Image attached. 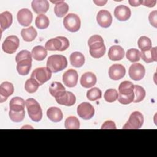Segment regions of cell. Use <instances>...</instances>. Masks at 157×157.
Listing matches in <instances>:
<instances>
[{
  "mask_svg": "<svg viewBox=\"0 0 157 157\" xmlns=\"http://www.w3.org/2000/svg\"><path fill=\"white\" fill-rule=\"evenodd\" d=\"M26 107L29 118L35 122H39L42 118V110L39 104L33 98L27 99Z\"/></svg>",
  "mask_w": 157,
  "mask_h": 157,
  "instance_id": "5b68a950",
  "label": "cell"
},
{
  "mask_svg": "<svg viewBox=\"0 0 157 157\" xmlns=\"http://www.w3.org/2000/svg\"><path fill=\"white\" fill-rule=\"evenodd\" d=\"M17 70L20 75H26L29 72L32 63L31 53L26 50L20 51L15 56Z\"/></svg>",
  "mask_w": 157,
  "mask_h": 157,
  "instance_id": "6da1fadb",
  "label": "cell"
},
{
  "mask_svg": "<svg viewBox=\"0 0 157 157\" xmlns=\"http://www.w3.org/2000/svg\"><path fill=\"white\" fill-rule=\"evenodd\" d=\"M14 91V87L12 83L4 82L0 85V102L6 101L8 97L12 95Z\"/></svg>",
  "mask_w": 157,
  "mask_h": 157,
  "instance_id": "d6986e66",
  "label": "cell"
},
{
  "mask_svg": "<svg viewBox=\"0 0 157 157\" xmlns=\"http://www.w3.org/2000/svg\"><path fill=\"white\" fill-rule=\"evenodd\" d=\"M126 58L131 62L134 63L139 61L140 58V52L138 49L130 48L128 50L126 54Z\"/></svg>",
  "mask_w": 157,
  "mask_h": 157,
  "instance_id": "8d00e7d4",
  "label": "cell"
},
{
  "mask_svg": "<svg viewBox=\"0 0 157 157\" xmlns=\"http://www.w3.org/2000/svg\"><path fill=\"white\" fill-rule=\"evenodd\" d=\"M35 25L40 29H46L49 25V19L44 14L38 15L35 20Z\"/></svg>",
  "mask_w": 157,
  "mask_h": 157,
  "instance_id": "1f68e13d",
  "label": "cell"
},
{
  "mask_svg": "<svg viewBox=\"0 0 157 157\" xmlns=\"http://www.w3.org/2000/svg\"><path fill=\"white\" fill-rule=\"evenodd\" d=\"M70 63L71 65L75 67H80L85 63V56L84 55L79 52H74L71 54Z\"/></svg>",
  "mask_w": 157,
  "mask_h": 157,
  "instance_id": "83f0119b",
  "label": "cell"
},
{
  "mask_svg": "<svg viewBox=\"0 0 157 157\" xmlns=\"http://www.w3.org/2000/svg\"><path fill=\"white\" fill-rule=\"evenodd\" d=\"M150 23L155 28H157V10H153L150 12L148 16Z\"/></svg>",
  "mask_w": 157,
  "mask_h": 157,
  "instance_id": "60d3db41",
  "label": "cell"
},
{
  "mask_svg": "<svg viewBox=\"0 0 157 157\" xmlns=\"http://www.w3.org/2000/svg\"><path fill=\"white\" fill-rule=\"evenodd\" d=\"M101 129H116V125L113 121L107 120L105 121L102 125Z\"/></svg>",
  "mask_w": 157,
  "mask_h": 157,
  "instance_id": "b9f144b4",
  "label": "cell"
},
{
  "mask_svg": "<svg viewBox=\"0 0 157 157\" xmlns=\"http://www.w3.org/2000/svg\"><path fill=\"white\" fill-rule=\"evenodd\" d=\"M90 55L94 58H99L104 56L106 48L102 37L99 35H93L88 41Z\"/></svg>",
  "mask_w": 157,
  "mask_h": 157,
  "instance_id": "3957f363",
  "label": "cell"
},
{
  "mask_svg": "<svg viewBox=\"0 0 157 157\" xmlns=\"http://www.w3.org/2000/svg\"><path fill=\"white\" fill-rule=\"evenodd\" d=\"M31 7L36 13L44 14L48 11L49 3L47 0H33L31 2Z\"/></svg>",
  "mask_w": 157,
  "mask_h": 157,
  "instance_id": "ffe728a7",
  "label": "cell"
},
{
  "mask_svg": "<svg viewBox=\"0 0 157 157\" xmlns=\"http://www.w3.org/2000/svg\"><path fill=\"white\" fill-rule=\"evenodd\" d=\"M156 1H142V4L148 7H153L155 6Z\"/></svg>",
  "mask_w": 157,
  "mask_h": 157,
  "instance_id": "7bdbcfd3",
  "label": "cell"
},
{
  "mask_svg": "<svg viewBox=\"0 0 157 157\" xmlns=\"http://www.w3.org/2000/svg\"><path fill=\"white\" fill-rule=\"evenodd\" d=\"M37 33L33 26L28 28H23L21 31V36L26 42H32L37 37Z\"/></svg>",
  "mask_w": 157,
  "mask_h": 157,
  "instance_id": "f1b7e54d",
  "label": "cell"
},
{
  "mask_svg": "<svg viewBox=\"0 0 157 157\" xmlns=\"http://www.w3.org/2000/svg\"><path fill=\"white\" fill-rule=\"evenodd\" d=\"M39 86L38 82L33 78L28 79L25 84V89L29 93H34L36 92Z\"/></svg>",
  "mask_w": 157,
  "mask_h": 157,
  "instance_id": "e575fe53",
  "label": "cell"
},
{
  "mask_svg": "<svg viewBox=\"0 0 157 157\" xmlns=\"http://www.w3.org/2000/svg\"><path fill=\"white\" fill-rule=\"evenodd\" d=\"M145 69L140 63L132 64L129 69V75L134 80H140L145 75Z\"/></svg>",
  "mask_w": 157,
  "mask_h": 157,
  "instance_id": "4fadbf2b",
  "label": "cell"
},
{
  "mask_svg": "<svg viewBox=\"0 0 157 157\" xmlns=\"http://www.w3.org/2000/svg\"><path fill=\"white\" fill-rule=\"evenodd\" d=\"M137 44L141 51L148 50L151 48V41L147 36H141L138 39Z\"/></svg>",
  "mask_w": 157,
  "mask_h": 157,
  "instance_id": "d590c367",
  "label": "cell"
},
{
  "mask_svg": "<svg viewBox=\"0 0 157 157\" xmlns=\"http://www.w3.org/2000/svg\"><path fill=\"white\" fill-rule=\"evenodd\" d=\"M25 102L21 98L14 97L9 102V110L15 112L25 111Z\"/></svg>",
  "mask_w": 157,
  "mask_h": 157,
  "instance_id": "603a6c76",
  "label": "cell"
},
{
  "mask_svg": "<svg viewBox=\"0 0 157 157\" xmlns=\"http://www.w3.org/2000/svg\"><path fill=\"white\" fill-rule=\"evenodd\" d=\"M78 116L84 120H90L94 115V109L93 106L86 102L79 104L77 109Z\"/></svg>",
  "mask_w": 157,
  "mask_h": 157,
  "instance_id": "8fae6325",
  "label": "cell"
},
{
  "mask_svg": "<svg viewBox=\"0 0 157 157\" xmlns=\"http://www.w3.org/2000/svg\"><path fill=\"white\" fill-rule=\"evenodd\" d=\"M47 115L48 118L54 123L61 121L63 117L61 110L56 107H50L47 111Z\"/></svg>",
  "mask_w": 157,
  "mask_h": 157,
  "instance_id": "4316f807",
  "label": "cell"
},
{
  "mask_svg": "<svg viewBox=\"0 0 157 157\" xmlns=\"http://www.w3.org/2000/svg\"><path fill=\"white\" fill-rule=\"evenodd\" d=\"M69 46V40L63 36H58L49 39L45 45V48L50 51H64Z\"/></svg>",
  "mask_w": 157,
  "mask_h": 157,
  "instance_id": "8992f818",
  "label": "cell"
},
{
  "mask_svg": "<svg viewBox=\"0 0 157 157\" xmlns=\"http://www.w3.org/2000/svg\"><path fill=\"white\" fill-rule=\"evenodd\" d=\"M55 98L58 104L66 106H72L76 102L75 95L72 93L66 90L61 92Z\"/></svg>",
  "mask_w": 157,
  "mask_h": 157,
  "instance_id": "7c38bea8",
  "label": "cell"
},
{
  "mask_svg": "<svg viewBox=\"0 0 157 157\" xmlns=\"http://www.w3.org/2000/svg\"><path fill=\"white\" fill-rule=\"evenodd\" d=\"M9 116L10 120L15 123H19L23 120L25 116V112H15L9 110Z\"/></svg>",
  "mask_w": 157,
  "mask_h": 157,
  "instance_id": "ab89813d",
  "label": "cell"
},
{
  "mask_svg": "<svg viewBox=\"0 0 157 157\" xmlns=\"http://www.w3.org/2000/svg\"><path fill=\"white\" fill-rule=\"evenodd\" d=\"M51 2L55 4L54 7V12L58 17L62 18L67 13L69 10V5L67 3H66L63 1H56Z\"/></svg>",
  "mask_w": 157,
  "mask_h": 157,
  "instance_id": "cb8c5ba5",
  "label": "cell"
},
{
  "mask_svg": "<svg viewBox=\"0 0 157 157\" xmlns=\"http://www.w3.org/2000/svg\"><path fill=\"white\" fill-rule=\"evenodd\" d=\"M134 98L133 102L135 103L140 102L142 101H143L146 95V93L144 88L137 85H134Z\"/></svg>",
  "mask_w": 157,
  "mask_h": 157,
  "instance_id": "836d02e7",
  "label": "cell"
},
{
  "mask_svg": "<svg viewBox=\"0 0 157 157\" xmlns=\"http://www.w3.org/2000/svg\"><path fill=\"white\" fill-rule=\"evenodd\" d=\"M140 57L147 63L157 61L156 47H151L148 50L142 51L140 52Z\"/></svg>",
  "mask_w": 157,
  "mask_h": 157,
  "instance_id": "d4e9b609",
  "label": "cell"
},
{
  "mask_svg": "<svg viewBox=\"0 0 157 157\" xmlns=\"http://www.w3.org/2000/svg\"><path fill=\"white\" fill-rule=\"evenodd\" d=\"M129 4L131 6L133 7H137L140 5L142 4V1H133V0H130L128 1Z\"/></svg>",
  "mask_w": 157,
  "mask_h": 157,
  "instance_id": "ee69618b",
  "label": "cell"
},
{
  "mask_svg": "<svg viewBox=\"0 0 157 157\" xmlns=\"http://www.w3.org/2000/svg\"><path fill=\"white\" fill-rule=\"evenodd\" d=\"M67 66L66 58L62 55H53L48 58L47 61V67L52 72H58L65 69Z\"/></svg>",
  "mask_w": 157,
  "mask_h": 157,
  "instance_id": "277c9868",
  "label": "cell"
},
{
  "mask_svg": "<svg viewBox=\"0 0 157 157\" xmlns=\"http://www.w3.org/2000/svg\"><path fill=\"white\" fill-rule=\"evenodd\" d=\"M20 41L17 36L11 35L6 38L2 44V50L8 54H12L16 52L19 47Z\"/></svg>",
  "mask_w": 157,
  "mask_h": 157,
  "instance_id": "30bf717a",
  "label": "cell"
},
{
  "mask_svg": "<svg viewBox=\"0 0 157 157\" xmlns=\"http://www.w3.org/2000/svg\"><path fill=\"white\" fill-rule=\"evenodd\" d=\"M64 28L70 32H77L80 28L81 21L79 17L75 13H69L63 20Z\"/></svg>",
  "mask_w": 157,
  "mask_h": 157,
  "instance_id": "ba28073f",
  "label": "cell"
},
{
  "mask_svg": "<svg viewBox=\"0 0 157 157\" xmlns=\"http://www.w3.org/2000/svg\"><path fill=\"white\" fill-rule=\"evenodd\" d=\"M107 1H93V2L95 3L97 6H102L104 4H105L107 3Z\"/></svg>",
  "mask_w": 157,
  "mask_h": 157,
  "instance_id": "f6af8a7d",
  "label": "cell"
},
{
  "mask_svg": "<svg viewBox=\"0 0 157 157\" xmlns=\"http://www.w3.org/2000/svg\"><path fill=\"white\" fill-rule=\"evenodd\" d=\"M144 123L143 115L138 111L132 112L126 124L123 126V129H140Z\"/></svg>",
  "mask_w": 157,
  "mask_h": 157,
  "instance_id": "52a82bcc",
  "label": "cell"
},
{
  "mask_svg": "<svg viewBox=\"0 0 157 157\" xmlns=\"http://www.w3.org/2000/svg\"><path fill=\"white\" fill-rule=\"evenodd\" d=\"M51 77L52 71L48 67H44L35 69L31 75V77L34 78L39 85H42L49 80Z\"/></svg>",
  "mask_w": 157,
  "mask_h": 157,
  "instance_id": "9c48e42d",
  "label": "cell"
},
{
  "mask_svg": "<svg viewBox=\"0 0 157 157\" xmlns=\"http://www.w3.org/2000/svg\"><path fill=\"white\" fill-rule=\"evenodd\" d=\"M63 91H65V88L60 82H52L49 88L50 93L54 98L56 97Z\"/></svg>",
  "mask_w": 157,
  "mask_h": 157,
  "instance_id": "d6a6232c",
  "label": "cell"
},
{
  "mask_svg": "<svg viewBox=\"0 0 157 157\" xmlns=\"http://www.w3.org/2000/svg\"><path fill=\"white\" fill-rule=\"evenodd\" d=\"M124 50L120 45H113L108 52V57L112 61H120L124 58Z\"/></svg>",
  "mask_w": 157,
  "mask_h": 157,
  "instance_id": "44dd1931",
  "label": "cell"
},
{
  "mask_svg": "<svg viewBox=\"0 0 157 157\" xmlns=\"http://www.w3.org/2000/svg\"><path fill=\"white\" fill-rule=\"evenodd\" d=\"M64 126L67 129H78L80 128L79 120L75 117L70 116L66 119Z\"/></svg>",
  "mask_w": 157,
  "mask_h": 157,
  "instance_id": "4dcf8cb0",
  "label": "cell"
},
{
  "mask_svg": "<svg viewBox=\"0 0 157 157\" xmlns=\"http://www.w3.org/2000/svg\"><path fill=\"white\" fill-rule=\"evenodd\" d=\"M118 97V93L115 89L110 88L105 91L104 98L105 100L108 102H115Z\"/></svg>",
  "mask_w": 157,
  "mask_h": 157,
  "instance_id": "f35d334b",
  "label": "cell"
},
{
  "mask_svg": "<svg viewBox=\"0 0 157 157\" xmlns=\"http://www.w3.org/2000/svg\"><path fill=\"white\" fill-rule=\"evenodd\" d=\"M126 74L125 67L120 64H114L109 69V77L113 80H118L122 78Z\"/></svg>",
  "mask_w": 157,
  "mask_h": 157,
  "instance_id": "2e32d148",
  "label": "cell"
},
{
  "mask_svg": "<svg viewBox=\"0 0 157 157\" xmlns=\"http://www.w3.org/2000/svg\"><path fill=\"white\" fill-rule=\"evenodd\" d=\"M78 77L77 72L75 69H70L63 74V82L66 86L72 88L76 86L78 82Z\"/></svg>",
  "mask_w": 157,
  "mask_h": 157,
  "instance_id": "5bb4252c",
  "label": "cell"
},
{
  "mask_svg": "<svg viewBox=\"0 0 157 157\" xmlns=\"http://www.w3.org/2000/svg\"><path fill=\"white\" fill-rule=\"evenodd\" d=\"M86 97L91 101H96V100L101 98L102 91L99 88H98L97 87L91 88L90 90H89L87 91Z\"/></svg>",
  "mask_w": 157,
  "mask_h": 157,
  "instance_id": "74e56055",
  "label": "cell"
},
{
  "mask_svg": "<svg viewBox=\"0 0 157 157\" xmlns=\"http://www.w3.org/2000/svg\"><path fill=\"white\" fill-rule=\"evenodd\" d=\"M13 21L12 15L8 11L3 12L0 14V25L1 32L9 28Z\"/></svg>",
  "mask_w": 157,
  "mask_h": 157,
  "instance_id": "484cf974",
  "label": "cell"
},
{
  "mask_svg": "<svg viewBox=\"0 0 157 157\" xmlns=\"http://www.w3.org/2000/svg\"><path fill=\"white\" fill-rule=\"evenodd\" d=\"M134 85L129 81L122 82L118 86V101L122 104H129L133 102L134 98Z\"/></svg>",
  "mask_w": 157,
  "mask_h": 157,
  "instance_id": "7a4b0ae2",
  "label": "cell"
},
{
  "mask_svg": "<svg viewBox=\"0 0 157 157\" xmlns=\"http://www.w3.org/2000/svg\"><path fill=\"white\" fill-rule=\"evenodd\" d=\"M96 20L99 26L107 28L111 25L112 23V17L108 10H101L97 14Z\"/></svg>",
  "mask_w": 157,
  "mask_h": 157,
  "instance_id": "9a60e30c",
  "label": "cell"
},
{
  "mask_svg": "<svg viewBox=\"0 0 157 157\" xmlns=\"http://www.w3.org/2000/svg\"><path fill=\"white\" fill-rule=\"evenodd\" d=\"M31 55L35 60L42 61L46 58L47 55V51L44 47L37 45L32 49Z\"/></svg>",
  "mask_w": 157,
  "mask_h": 157,
  "instance_id": "f546056e",
  "label": "cell"
},
{
  "mask_svg": "<svg viewBox=\"0 0 157 157\" xmlns=\"http://www.w3.org/2000/svg\"><path fill=\"white\" fill-rule=\"evenodd\" d=\"M97 82L96 76L91 72L84 73L80 78V84L85 88H89L93 86Z\"/></svg>",
  "mask_w": 157,
  "mask_h": 157,
  "instance_id": "7402d4cb",
  "label": "cell"
},
{
  "mask_svg": "<svg viewBox=\"0 0 157 157\" xmlns=\"http://www.w3.org/2000/svg\"><path fill=\"white\" fill-rule=\"evenodd\" d=\"M131 15L130 9L124 5H119L114 10V15L119 21H124L128 20Z\"/></svg>",
  "mask_w": 157,
  "mask_h": 157,
  "instance_id": "ac0fdd59",
  "label": "cell"
},
{
  "mask_svg": "<svg viewBox=\"0 0 157 157\" xmlns=\"http://www.w3.org/2000/svg\"><path fill=\"white\" fill-rule=\"evenodd\" d=\"M17 17L20 25L23 26H28L32 22L33 13L28 9L23 8L18 12Z\"/></svg>",
  "mask_w": 157,
  "mask_h": 157,
  "instance_id": "e0dca14e",
  "label": "cell"
}]
</instances>
